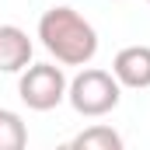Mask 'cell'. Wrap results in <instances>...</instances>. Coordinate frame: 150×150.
I'll return each instance as SVG.
<instances>
[{
	"instance_id": "cell-5",
	"label": "cell",
	"mask_w": 150,
	"mask_h": 150,
	"mask_svg": "<svg viewBox=\"0 0 150 150\" xmlns=\"http://www.w3.org/2000/svg\"><path fill=\"white\" fill-rule=\"evenodd\" d=\"M32 63V38L18 25H0V70L25 74Z\"/></svg>"
},
{
	"instance_id": "cell-8",
	"label": "cell",
	"mask_w": 150,
	"mask_h": 150,
	"mask_svg": "<svg viewBox=\"0 0 150 150\" xmlns=\"http://www.w3.org/2000/svg\"><path fill=\"white\" fill-rule=\"evenodd\" d=\"M56 150H74V143H59V147H56Z\"/></svg>"
},
{
	"instance_id": "cell-4",
	"label": "cell",
	"mask_w": 150,
	"mask_h": 150,
	"mask_svg": "<svg viewBox=\"0 0 150 150\" xmlns=\"http://www.w3.org/2000/svg\"><path fill=\"white\" fill-rule=\"evenodd\" d=\"M112 77L119 80V87H133V91L150 87V45L119 49L112 59Z\"/></svg>"
},
{
	"instance_id": "cell-7",
	"label": "cell",
	"mask_w": 150,
	"mask_h": 150,
	"mask_svg": "<svg viewBox=\"0 0 150 150\" xmlns=\"http://www.w3.org/2000/svg\"><path fill=\"white\" fill-rule=\"evenodd\" d=\"M28 147V126L11 108H0V150H25Z\"/></svg>"
},
{
	"instance_id": "cell-3",
	"label": "cell",
	"mask_w": 150,
	"mask_h": 150,
	"mask_svg": "<svg viewBox=\"0 0 150 150\" xmlns=\"http://www.w3.org/2000/svg\"><path fill=\"white\" fill-rule=\"evenodd\" d=\"M67 87L70 80L56 63H32L18 80V94L32 112H49L59 101H67Z\"/></svg>"
},
{
	"instance_id": "cell-1",
	"label": "cell",
	"mask_w": 150,
	"mask_h": 150,
	"mask_svg": "<svg viewBox=\"0 0 150 150\" xmlns=\"http://www.w3.org/2000/svg\"><path fill=\"white\" fill-rule=\"evenodd\" d=\"M38 38L63 67H87L98 56V32L74 7H49L38 18Z\"/></svg>"
},
{
	"instance_id": "cell-9",
	"label": "cell",
	"mask_w": 150,
	"mask_h": 150,
	"mask_svg": "<svg viewBox=\"0 0 150 150\" xmlns=\"http://www.w3.org/2000/svg\"><path fill=\"white\" fill-rule=\"evenodd\" d=\"M147 4H150V0H147Z\"/></svg>"
},
{
	"instance_id": "cell-6",
	"label": "cell",
	"mask_w": 150,
	"mask_h": 150,
	"mask_svg": "<svg viewBox=\"0 0 150 150\" xmlns=\"http://www.w3.org/2000/svg\"><path fill=\"white\" fill-rule=\"evenodd\" d=\"M74 150H126V143H122V136H119V129H112V126H87V129H80L74 140Z\"/></svg>"
},
{
	"instance_id": "cell-2",
	"label": "cell",
	"mask_w": 150,
	"mask_h": 150,
	"mask_svg": "<svg viewBox=\"0 0 150 150\" xmlns=\"http://www.w3.org/2000/svg\"><path fill=\"white\" fill-rule=\"evenodd\" d=\"M119 98H122L119 80H115L108 70H98V67H84V70L70 80V87H67V101H70L74 112L84 115V119H101V115H108L115 105H119Z\"/></svg>"
}]
</instances>
